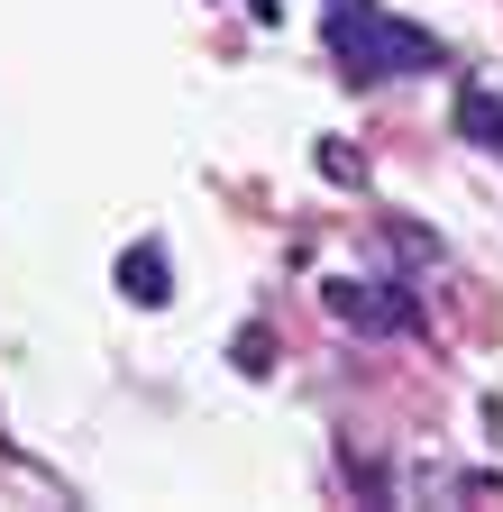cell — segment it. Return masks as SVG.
Here are the masks:
<instances>
[{"instance_id": "cell-1", "label": "cell", "mask_w": 503, "mask_h": 512, "mask_svg": "<svg viewBox=\"0 0 503 512\" xmlns=\"http://www.w3.org/2000/svg\"><path fill=\"white\" fill-rule=\"evenodd\" d=\"M330 55L348 83H385V74H430L439 37L412 19H385L375 0H330Z\"/></svg>"}, {"instance_id": "cell-2", "label": "cell", "mask_w": 503, "mask_h": 512, "mask_svg": "<svg viewBox=\"0 0 503 512\" xmlns=\"http://www.w3.org/2000/svg\"><path fill=\"white\" fill-rule=\"evenodd\" d=\"M330 311L348 320V330H421V293L412 284H394V275H339L330 284Z\"/></svg>"}, {"instance_id": "cell-3", "label": "cell", "mask_w": 503, "mask_h": 512, "mask_svg": "<svg viewBox=\"0 0 503 512\" xmlns=\"http://www.w3.org/2000/svg\"><path fill=\"white\" fill-rule=\"evenodd\" d=\"M119 293H129L138 311H165V302H174V275H165V247H156V238L119 256Z\"/></svg>"}, {"instance_id": "cell-4", "label": "cell", "mask_w": 503, "mask_h": 512, "mask_svg": "<svg viewBox=\"0 0 503 512\" xmlns=\"http://www.w3.org/2000/svg\"><path fill=\"white\" fill-rule=\"evenodd\" d=\"M458 128H467L476 147L503 156V101H494V92H458Z\"/></svg>"}, {"instance_id": "cell-5", "label": "cell", "mask_w": 503, "mask_h": 512, "mask_svg": "<svg viewBox=\"0 0 503 512\" xmlns=\"http://www.w3.org/2000/svg\"><path fill=\"white\" fill-rule=\"evenodd\" d=\"M266 366H275V348H266V330H247V339H238V375H266Z\"/></svg>"}]
</instances>
